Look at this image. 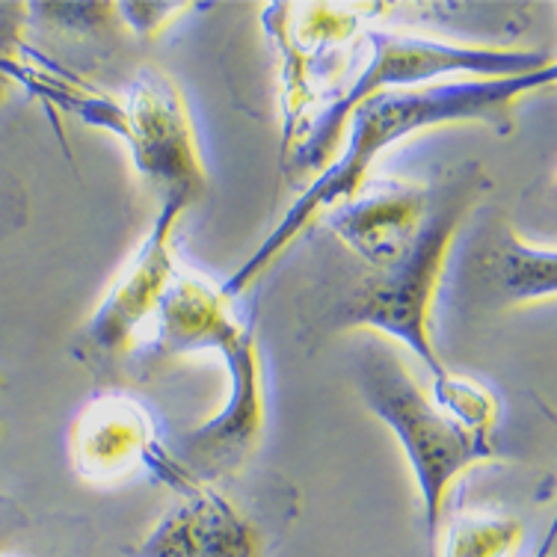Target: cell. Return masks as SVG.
Listing matches in <instances>:
<instances>
[{
  "label": "cell",
  "instance_id": "1",
  "mask_svg": "<svg viewBox=\"0 0 557 557\" xmlns=\"http://www.w3.org/2000/svg\"><path fill=\"white\" fill-rule=\"evenodd\" d=\"M486 190L478 163L433 182H386L321 216L330 235L321 268L302 297V335L376 330L416 350L433 380H445L430 344V306L466 216Z\"/></svg>",
  "mask_w": 557,
  "mask_h": 557
},
{
  "label": "cell",
  "instance_id": "3",
  "mask_svg": "<svg viewBox=\"0 0 557 557\" xmlns=\"http://www.w3.org/2000/svg\"><path fill=\"white\" fill-rule=\"evenodd\" d=\"M392 354L395 350L383 338H371L359 347V386L364 404L395 430L416 469L433 548L442 504L454 478L493 457L490 430L495 404L483 388L450 376L436 383V395L428 397L407 364Z\"/></svg>",
  "mask_w": 557,
  "mask_h": 557
},
{
  "label": "cell",
  "instance_id": "10",
  "mask_svg": "<svg viewBox=\"0 0 557 557\" xmlns=\"http://www.w3.org/2000/svg\"><path fill=\"white\" fill-rule=\"evenodd\" d=\"M516 543H519L516 522L469 516L448 531L445 557H507Z\"/></svg>",
  "mask_w": 557,
  "mask_h": 557
},
{
  "label": "cell",
  "instance_id": "12",
  "mask_svg": "<svg viewBox=\"0 0 557 557\" xmlns=\"http://www.w3.org/2000/svg\"><path fill=\"white\" fill-rule=\"evenodd\" d=\"M24 214V194L15 178L0 172V228L18 225L15 216Z\"/></svg>",
  "mask_w": 557,
  "mask_h": 557
},
{
  "label": "cell",
  "instance_id": "11",
  "mask_svg": "<svg viewBox=\"0 0 557 557\" xmlns=\"http://www.w3.org/2000/svg\"><path fill=\"white\" fill-rule=\"evenodd\" d=\"M24 7L0 3V101L10 96L18 69V45H22Z\"/></svg>",
  "mask_w": 557,
  "mask_h": 557
},
{
  "label": "cell",
  "instance_id": "5",
  "mask_svg": "<svg viewBox=\"0 0 557 557\" xmlns=\"http://www.w3.org/2000/svg\"><path fill=\"white\" fill-rule=\"evenodd\" d=\"M128 125L131 149L139 172L161 190V205H187L202 194L205 172L196 154L190 122L178 89L163 75L143 72L131 89L128 108L116 113Z\"/></svg>",
  "mask_w": 557,
  "mask_h": 557
},
{
  "label": "cell",
  "instance_id": "8",
  "mask_svg": "<svg viewBox=\"0 0 557 557\" xmlns=\"http://www.w3.org/2000/svg\"><path fill=\"white\" fill-rule=\"evenodd\" d=\"M172 510L139 548V557H252V534L214 495L196 493Z\"/></svg>",
  "mask_w": 557,
  "mask_h": 557
},
{
  "label": "cell",
  "instance_id": "9",
  "mask_svg": "<svg viewBox=\"0 0 557 557\" xmlns=\"http://www.w3.org/2000/svg\"><path fill=\"white\" fill-rule=\"evenodd\" d=\"M146 450V424L122 397L96 404L84 412L75 430V457L86 478H113L134 466Z\"/></svg>",
  "mask_w": 557,
  "mask_h": 557
},
{
  "label": "cell",
  "instance_id": "6",
  "mask_svg": "<svg viewBox=\"0 0 557 557\" xmlns=\"http://www.w3.org/2000/svg\"><path fill=\"white\" fill-rule=\"evenodd\" d=\"M454 302L493 311L555 294V249L522 244L504 216L483 220L462 244L450 273Z\"/></svg>",
  "mask_w": 557,
  "mask_h": 557
},
{
  "label": "cell",
  "instance_id": "2",
  "mask_svg": "<svg viewBox=\"0 0 557 557\" xmlns=\"http://www.w3.org/2000/svg\"><path fill=\"white\" fill-rule=\"evenodd\" d=\"M552 81H555V65L543 72H531V75L486 77V81H469V84L462 81V84L428 86V89L416 86V89H395V92L364 98L362 104H356L344 119L347 143H344L342 158L333 166H326L309 190L290 205L285 220L270 232L256 256L237 270L225 294L247 288L294 237L309 228L314 216H323L338 205L350 202L364 187L368 166L392 143L416 131L433 128V125H448V122H481L504 134L513 125L510 104L516 98Z\"/></svg>",
  "mask_w": 557,
  "mask_h": 557
},
{
  "label": "cell",
  "instance_id": "4",
  "mask_svg": "<svg viewBox=\"0 0 557 557\" xmlns=\"http://www.w3.org/2000/svg\"><path fill=\"white\" fill-rule=\"evenodd\" d=\"M368 42L374 48L371 63L354 81L333 108L318 119V128L306 139V146L297 151L300 172L321 170L333 158V151L342 146L344 119L362 104L364 98L395 89H416L424 81H433L450 72H469L481 81L486 77H516L552 69L548 54H525V51H490V48H466V45H445L433 39H416V36H392V33H371Z\"/></svg>",
  "mask_w": 557,
  "mask_h": 557
},
{
  "label": "cell",
  "instance_id": "7",
  "mask_svg": "<svg viewBox=\"0 0 557 557\" xmlns=\"http://www.w3.org/2000/svg\"><path fill=\"white\" fill-rule=\"evenodd\" d=\"M182 211V205H161V216L154 223V232L92 314V321L86 326V342L101 356L125 354L131 335L137 333L139 323L161 306V297L163 290L170 288L172 273L170 232L175 216Z\"/></svg>",
  "mask_w": 557,
  "mask_h": 557
}]
</instances>
